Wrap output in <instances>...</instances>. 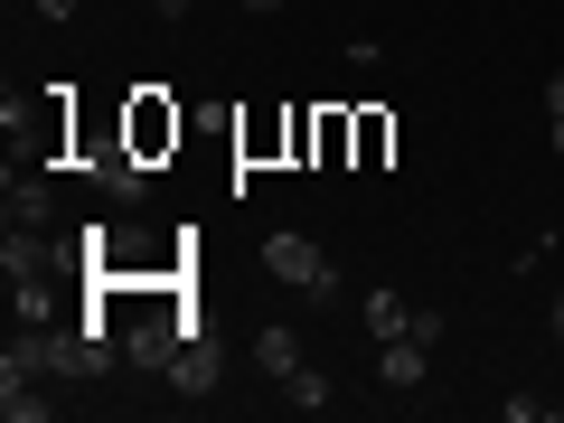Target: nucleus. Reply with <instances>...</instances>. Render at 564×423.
Returning a JSON list of instances; mask_svg holds the SVG:
<instances>
[{"instance_id": "nucleus-1", "label": "nucleus", "mask_w": 564, "mask_h": 423, "mask_svg": "<svg viewBox=\"0 0 564 423\" xmlns=\"http://www.w3.org/2000/svg\"><path fill=\"white\" fill-rule=\"evenodd\" d=\"M207 321H188L180 292L170 302H141V321H122V367H141V377H170V358H180V339Z\"/></svg>"}, {"instance_id": "nucleus-2", "label": "nucleus", "mask_w": 564, "mask_h": 423, "mask_svg": "<svg viewBox=\"0 0 564 423\" xmlns=\"http://www.w3.org/2000/svg\"><path fill=\"white\" fill-rule=\"evenodd\" d=\"M263 263H273V282H292V292H339V263L321 254V236H302V226H273L263 236Z\"/></svg>"}, {"instance_id": "nucleus-3", "label": "nucleus", "mask_w": 564, "mask_h": 423, "mask_svg": "<svg viewBox=\"0 0 564 423\" xmlns=\"http://www.w3.org/2000/svg\"><path fill=\"white\" fill-rule=\"evenodd\" d=\"M217 386H226V348L207 329H188L180 358H170V395H217Z\"/></svg>"}, {"instance_id": "nucleus-4", "label": "nucleus", "mask_w": 564, "mask_h": 423, "mask_svg": "<svg viewBox=\"0 0 564 423\" xmlns=\"http://www.w3.org/2000/svg\"><path fill=\"white\" fill-rule=\"evenodd\" d=\"M423 377H433V348H423L414 329L377 339V386H386V395H423Z\"/></svg>"}, {"instance_id": "nucleus-5", "label": "nucleus", "mask_w": 564, "mask_h": 423, "mask_svg": "<svg viewBox=\"0 0 564 423\" xmlns=\"http://www.w3.org/2000/svg\"><path fill=\"white\" fill-rule=\"evenodd\" d=\"M122 141H132L141 161H161V151H180V104H161L151 85L132 95V122H122Z\"/></svg>"}, {"instance_id": "nucleus-6", "label": "nucleus", "mask_w": 564, "mask_h": 423, "mask_svg": "<svg viewBox=\"0 0 564 423\" xmlns=\"http://www.w3.org/2000/svg\"><path fill=\"white\" fill-rule=\"evenodd\" d=\"M47 207H57V198H47L39 170H10V180H0V217H10V226H47Z\"/></svg>"}, {"instance_id": "nucleus-7", "label": "nucleus", "mask_w": 564, "mask_h": 423, "mask_svg": "<svg viewBox=\"0 0 564 423\" xmlns=\"http://www.w3.org/2000/svg\"><path fill=\"white\" fill-rule=\"evenodd\" d=\"M254 367L282 386L292 367H302V329H292V321H263V329H254Z\"/></svg>"}, {"instance_id": "nucleus-8", "label": "nucleus", "mask_w": 564, "mask_h": 423, "mask_svg": "<svg viewBox=\"0 0 564 423\" xmlns=\"http://www.w3.org/2000/svg\"><path fill=\"white\" fill-rule=\"evenodd\" d=\"M0 273H10V282H39V273H47L39 226H10V236H0Z\"/></svg>"}, {"instance_id": "nucleus-9", "label": "nucleus", "mask_w": 564, "mask_h": 423, "mask_svg": "<svg viewBox=\"0 0 564 423\" xmlns=\"http://www.w3.org/2000/svg\"><path fill=\"white\" fill-rule=\"evenodd\" d=\"M358 321H367V339H395V329L414 321V311L395 302V282H377V292H367V302H358Z\"/></svg>"}, {"instance_id": "nucleus-10", "label": "nucleus", "mask_w": 564, "mask_h": 423, "mask_svg": "<svg viewBox=\"0 0 564 423\" xmlns=\"http://www.w3.org/2000/svg\"><path fill=\"white\" fill-rule=\"evenodd\" d=\"M282 404H302V414H329V367H292V377H282Z\"/></svg>"}, {"instance_id": "nucleus-11", "label": "nucleus", "mask_w": 564, "mask_h": 423, "mask_svg": "<svg viewBox=\"0 0 564 423\" xmlns=\"http://www.w3.org/2000/svg\"><path fill=\"white\" fill-rule=\"evenodd\" d=\"M0 414H10V423H47L57 395H39V377H20V386H0Z\"/></svg>"}, {"instance_id": "nucleus-12", "label": "nucleus", "mask_w": 564, "mask_h": 423, "mask_svg": "<svg viewBox=\"0 0 564 423\" xmlns=\"http://www.w3.org/2000/svg\"><path fill=\"white\" fill-rule=\"evenodd\" d=\"M386 151H395V122H386V113H358V161H367V170H377V161H386Z\"/></svg>"}, {"instance_id": "nucleus-13", "label": "nucleus", "mask_w": 564, "mask_h": 423, "mask_svg": "<svg viewBox=\"0 0 564 423\" xmlns=\"http://www.w3.org/2000/svg\"><path fill=\"white\" fill-rule=\"evenodd\" d=\"M545 122H564V66L545 76Z\"/></svg>"}, {"instance_id": "nucleus-14", "label": "nucleus", "mask_w": 564, "mask_h": 423, "mask_svg": "<svg viewBox=\"0 0 564 423\" xmlns=\"http://www.w3.org/2000/svg\"><path fill=\"white\" fill-rule=\"evenodd\" d=\"M76 10H85V0H39V20H57V29L76 20Z\"/></svg>"}, {"instance_id": "nucleus-15", "label": "nucleus", "mask_w": 564, "mask_h": 423, "mask_svg": "<svg viewBox=\"0 0 564 423\" xmlns=\"http://www.w3.org/2000/svg\"><path fill=\"white\" fill-rule=\"evenodd\" d=\"M545 151H555V161H564V122H545Z\"/></svg>"}, {"instance_id": "nucleus-16", "label": "nucleus", "mask_w": 564, "mask_h": 423, "mask_svg": "<svg viewBox=\"0 0 564 423\" xmlns=\"http://www.w3.org/2000/svg\"><path fill=\"white\" fill-rule=\"evenodd\" d=\"M555 339H564V292H555Z\"/></svg>"}, {"instance_id": "nucleus-17", "label": "nucleus", "mask_w": 564, "mask_h": 423, "mask_svg": "<svg viewBox=\"0 0 564 423\" xmlns=\"http://www.w3.org/2000/svg\"><path fill=\"white\" fill-rule=\"evenodd\" d=\"M245 10H282V0H245Z\"/></svg>"}]
</instances>
